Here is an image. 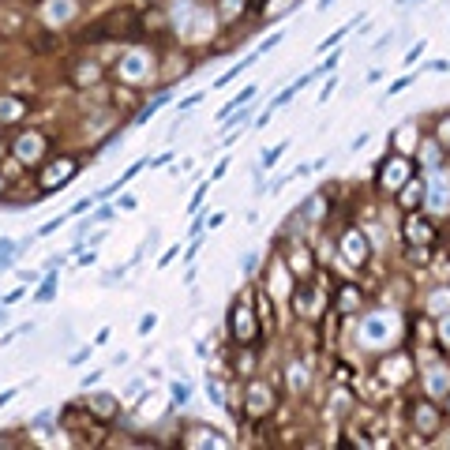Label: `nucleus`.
I'll list each match as a JSON object with an SVG mask.
<instances>
[{
    "label": "nucleus",
    "mask_w": 450,
    "mask_h": 450,
    "mask_svg": "<svg viewBox=\"0 0 450 450\" xmlns=\"http://www.w3.org/2000/svg\"><path fill=\"white\" fill-rule=\"evenodd\" d=\"M417 75H420V72H417ZM417 75H401V79H398V83H390V94H398V90H405V87H409V83H413V79H417Z\"/></svg>",
    "instance_id": "obj_7"
},
{
    "label": "nucleus",
    "mask_w": 450,
    "mask_h": 450,
    "mask_svg": "<svg viewBox=\"0 0 450 450\" xmlns=\"http://www.w3.org/2000/svg\"><path fill=\"white\" fill-rule=\"evenodd\" d=\"M154 323H158V319H154V315H147V319H143V323H139V334H147L150 327H154Z\"/></svg>",
    "instance_id": "obj_12"
},
{
    "label": "nucleus",
    "mask_w": 450,
    "mask_h": 450,
    "mask_svg": "<svg viewBox=\"0 0 450 450\" xmlns=\"http://www.w3.org/2000/svg\"><path fill=\"white\" fill-rule=\"evenodd\" d=\"M60 225H64V218H53V222H45L42 229H38V236H49V233H56Z\"/></svg>",
    "instance_id": "obj_6"
},
{
    "label": "nucleus",
    "mask_w": 450,
    "mask_h": 450,
    "mask_svg": "<svg viewBox=\"0 0 450 450\" xmlns=\"http://www.w3.org/2000/svg\"><path fill=\"white\" fill-rule=\"evenodd\" d=\"M199 98H203V94H191V98H184V101H180V109H195Z\"/></svg>",
    "instance_id": "obj_9"
},
{
    "label": "nucleus",
    "mask_w": 450,
    "mask_h": 450,
    "mask_svg": "<svg viewBox=\"0 0 450 450\" xmlns=\"http://www.w3.org/2000/svg\"><path fill=\"white\" fill-rule=\"evenodd\" d=\"M177 255H180V248H169V252H165V255H161V259H158V266H165V263H173V259H177Z\"/></svg>",
    "instance_id": "obj_8"
},
{
    "label": "nucleus",
    "mask_w": 450,
    "mask_h": 450,
    "mask_svg": "<svg viewBox=\"0 0 450 450\" xmlns=\"http://www.w3.org/2000/svg\"><path fill=\"white\" fill-rule=\"evenodd\" d=\"M15 398V390H4V394H0V405H4V401H12Z\"/></svg>",
    "instance_id": "obj_14"
},
{
    "label": "nucleus",
    "mask_w": 450,
    "mask_h": 450,
    "mask_svg": "<svg viewBox=\"0 0 450 450\" xmlns=\"http://www.w3.org/2000/svg\"><path fill=\"white\" fill-rule=\"evenodd\" d=\"M345 34H349V26H341V30H334V34L327 38V42H323V45H319V49H323V53H327V49H330V45H338V42H341V38H345Z\"/></svg>",
    "instance_id": "obj_5"
},
{
    "label": "nucleus",
    "mask_w": 450,
    "mask_h": 450,
    "mask_svg": "<svg viewBox=\"0 0 450 450\" xmlns=\"http://www.w3.org/2000/svg\"><path fill=\"white\" fill-rule=\"evenodd\" d=\"M255 60H259V53H252V56H248V60H240V64H236V68H229V72L222 75V79L214 83V87H225V83H233L236 75H240V72H248V68H252V64H255Z\"/></svg>",
    "instance_id": "obj_1"
},
{
    "label": "nucleus",
    "mask_w": 450,
    "mask_h": 450,
    "mask_svg": "<svg viewBox=\"0 0 450 450\" xmlns=\"http://www.w3.org/2000/svg\"><path fill=\"white\" fill-rule=\"evenodd\" d=\"M165 101H169V94H158V98H154V101H150V105H147V109H143V113H139V117H135V120H139V124H147V120H150V117H154V113H158V109H161V105H165Z\"/></svg>",
    "instance_id": "obj_3"
},
{
    "label": "nucleus",
    "mask_w": 450,
    "mask_h": 450,
    "mask_svg": "<svg viewBox=\"0 0 450 450\" xmlns=\"http://www.w3.org/2000/svg\"><path fill=\"white\" fill-rule=\"evenodd\" d=\"M53 293H56V274H49V278L42 282V289L34 293V300H38V304H45V300H53Z\"/></svg>",
    "instance_id": "obj_2"
},
{
    "label": "nucleus",
    "mask_w": 450,
    "mask_h": 450,
    "mask_svg": "<svg viewBox=\"0 0 450 450\" xmlns=\"http://www.w3.org/2000/svg\"><path fill=\"white\" fill-rule=\"evenodd\" d=\"M173 398L177 401H188V387H180V383H177V387H173Z\"/></svg>",
    "instance_id": "obj_11"
},
{
    "label": "nucleus",
    "mask_w": 450,
    "mask_h": 450,
    "mask_svg": "<svg viewBox=\"0 0 450 450\" xmlns=\"http://www.w3.org/2000/svg\"><path fill=\"white\" fill-rule=\"evenodd\" d=\"M285 150H289V143H282V147H274V150H266V154H263V169H274V165H278V158H282V154H285Z\"/></svg>",
    "instance_id": "obj_4"
},
{
    "label": "nucleus",
    "mask_w": 450,
    "mask_h": 450,
    "mask_svg": "<svg viewBox=\"0 0 450 450\" xmlns=\"http://www.w3.org/2000/svg\"><path fill=\"white\" fill-rule=\"evenodd\" d=\"M12 248H15L12 240H0V255H8V252H12Z\"/></svg>",
    "instance_id": "obj_13"
},
{
    "label": "nucleus",
    "mask_w": 450,
    "mask_h": 450,
    "mask_svg": "<svg viewBox=\"0 0 450 450\" xmlns=\"http://www.w3.org/2000/svg\"><path fill=\"white\" fill-rule=\"evenodd\" d=\"M420 53H424V42H420V45H417V49H409V53H405V64H413V60H417V56H420Z\"/></svg>",
    "instance_id": "obj_10"
}]
</instances>
